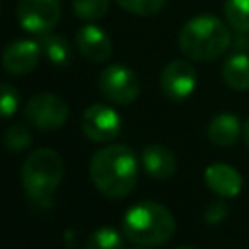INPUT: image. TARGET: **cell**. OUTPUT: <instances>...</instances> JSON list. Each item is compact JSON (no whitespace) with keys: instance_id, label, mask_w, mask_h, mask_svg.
Returning a JSON list of instances; mask_svg holds the SVG:
<instances>
[{"instance_id":"obj_10","label":"cell","mask_w":249,"mask_h":249,"mask_svg":"<svg viewBox=\"0 0 249 249\" xmlns=\"http://www.w3.org/2000/svg\"><path fill=\"white\" fill-rule=\"evenodd\" d=\"M41 45L31 39L12 41L2 53V66L12 76H25L35 70L41 58Z\"/></svg>"},{"instance_id":"obj_21","label":"cell","mask_w":249,"mask_h":249,"mask_svg":"<svg viewBox=\"0 0 249 249\" xmlns=\"http://www.w3.org/2000/svg\"><path fill=\"white\" fill-rule=\"evenodd\" d=\"M117 4L136 16H156L163 10L165 0H117Z\"/></svg>"},{"instance_id":"obj_13","label":"cell","mask_w":249,"mask_h":249,"mask_svg":"<svg viewBox=\"0 0 249 249\" xmlns=\"http://www.w3.org/2000/svg\"><path fill=\"white\" fill-rule=\"evenodd\" d=\"M140 163H142V169L154 177V179H169L175 169H177V160H175V154L165 148V146H160V144H152V146H146L142 150V156H140Z\"/></svg>"},{"instance_id":"obj_27","label":"cell","mask_w":249,"mask_h":249,"mask_svg":"<svg viewBox=\"0 0 249 249\" xmlns=\"http://www.w3.org/2000/svg\"><path fill=\"white\" fill-rule=\"evenodd\" d=\"M138 249H140V247H138Z\"/></svg>"},{"instance_id":"obj_18","label":"cell","mask_w":249,"mask_h":249,"mask_svg":"<svg viewBox=\"0 0 249 249\" xmlns=\"http://www.w3.org/2000/svg\"><path fill=\"white\" fill-rule=\"evenodd\" d=\"M124 233L115 230V228H109V226H103V228H97L86 241V249H124Z\"/></svg>"},{"instance_id":"obj_15","label":"cell","mask_w":249,"mask_h":249,"mask_svg":"<svg viewBox=\"0 0 249 249\" xmlns=\"http://www.w3.org/2000/svg\"><path fill=\"white\" fill-rule=\"evenodd\" d=\"M222 78L235 91L249 89V53L233 51L222 64Z\"/></svg>"},{"instance_id":"obj_8","label":"cell","mask_w":249,"mask_h":249,"mask_svg":"<svg viewBox=\"0 0 249 249\" xmlns=\"http://www.w3.org/2000/svg\"><path fill=\"white\" fill-rule=\"evenodd\" d=\"M82 130L91 142H109L121 132V117L109 105H89L82 115Z\"/></svg>"},{"instance_id":"obj_16","label":"cell","mask_w":249,"mask_h":249,"mask_svg":"<svg viewBox=\"0 0 249 249\" xmlns=\"http://www.w3.org/2000/svg\"><path fill=\"white\" fill-rule=\"evenodd\" d=\"M41 53L54 64V66H66L72 60V51L70 45L64 37L54 35V33H45L39 39Z\"/></svg>"},{"instance_id":"obj_12","label":"cell","mask_w":249,"mask_h":249,"mask_svg":"<svg viewBox=\"0 0 249 249\" xmlns=\"http://www.w3.org/2000/svg\"><path fill=\"white\" fill-rule=\"evenodd\" d=\"M204 183L222 198L237 196L243 187V177L239 171L228 163H212L204 169Z\"/></svg>"},{"instance_id":"obj_19","label":"cell","mask_w":249,"mask_h":249,"mask_svg":"<svg viewBox=\"0 0 249 249\" xmlns=\"http://www.w3.org/2000/svg\"><path fill=\"white\" fill-rule=\"evenodd\" d=\"M74 14L84 21H95L109 12V0H72Z\"/></svg>"},{"instance_id":"obj_14","label":"cell","mask_w":249,"mask_h":249,"mask_svg":"<svg viewBox=\"0 0 249 249\" xmlns=\"http://www.w3.org/2000/svg\"><path fill=\"white\" fill-rule=\"evenodd\" d=\"M208 138L220 148L233 146L241 134V123L233 113H220L208 124Z\"/></svg>"},{"instance_id":"obj_7","label":"cell","mask_w":249,"mask_h":249,"mask_svg":"<svg viewBox=\"0 0 249 249\" xmlns=\"http://www.w3.org/2000/svg\"><path fill=\"white\" fill-rule=\"evenodd\" d=\"M99 91L111 103L128 105L140 93V80L128 66L111 64L99 74Z\"/></svg>"},{"instance_id":"obj_23","label":"cell","mask_w":249,"mask_h":249,"mask_svg":"<svg viewBox=\"0 0 249 249\" xmlns=\"http://www.w3.org/2000/svg\"><path fill=\"white\" fill-rule=\"evenodd\" d=\"M228 212H230V210H228V204H226L224 200H212V202L208 204V208L204 210V222L210 224V226L220 224V222L226 220Z\"/></svg>"},{"instance_id":"obj_24","label":"cell","mask_w":249,"mask_h":249,"mask_svg":"<svg viewBox=\"0 0 249 249\" xmlns=\"http://www.w3.org/2000/svg\"><path fill=\"white\" fill-rule=\"evenodd\" d=\"M231 45H233V51L249 53V33H237V37H233Z\"/></svg>"},{"instance_id":"obj_17","label":"cell","mask_w":249,"mask_h":249,"mask_svg":"<svg viewBox=\"0 0 249 249\" xmlns=\"http://www.w3.org/2000/svg\"><path fill=\"white\" fill-rule=\"evenodd\" d=\"M224 18L235 33H249V0H224Z\"/></svg>"},{"instance_id":"obj_3","label":"cell","mask_w":249,"mask_h":249,"mask_svg":"<svg viewBox=\"0 0 249 249\" xmlns=\"http://www.w3.org/2000/svg\"><path fill=\"white\" fill-rule=\"evenodd\" d=\"M121 228L130 243L140 247H152L161 245L173 237L175 218L163 204L154 200H142L124 212Z\"/></svg>"},{"instance_id":"obj_11","label":"cell","mask_w":249,"mask_h":249,"mask_svg":"<svg viewBox=\"0 0 249 249\" xmlns=\"http://www.w3.org/2000/svg\"><path fill=\"white\" fill-rule=\"evenodd\" d=\"M76 45L80 54L89 62H105L113 53L109 35L93 23H86L76 31Z\"/></svg>"},{"instance_id":"obj_22","label":"cell","mask_w":249,"mask_h":249,"mask_svg":"<svg viewBox=\"0 0 249 249\" xmlns=\"http://www.w3.org/2000/svg\"><path fill=\"white\" fill-rule=\"evenodd\" d=\"M19 105V93L14 86L0 82V119L12 117L18 111Z\"/></svg>"},{"instance_id":"obj_4","label":"cell","mask_w":249,"mask_h":249,"mask_svg":"<svg viewBox=\"0 0 249 249\" xmlns=\"http://www.w3.org/2000/svg\"><path fill=\"white\" fill-rule=\"evenodd\" d=\"M64 161L58 152L39 148L31 152L21 165V185L29 200L39 206H51L53 195L62 181Z\"/></svg>"},{"instance_id":"obj_1","label":"cell","mask_w":249,"mask_h":249,"mask_svg":"<svg viewBox=\"0 0 249 249\" xmlns=\"http://www.w3.org/2000/svg\"><path fill=\"white\" fill-rule=\"evenodd\" d=\"M89 177L95 189L109 198L128 196L138 181V158L124 144H109L97 150L89 161Z\"/></svg>"},{"instance_id":"obj_26","label":"cell","mask_w":249,"mask_h":249,"mask_svg":"<svg viewBox=\"0 0 249 249\" xmlns=\"http://www.w3.org/2000/svg\"><path fill=\"white\" fill-rule=\"evenodd\" d=\"M175 249H196V247H191V245H181V247H175Z\"/></svg>"},{"instance_id":"obj_20","label":"cell","mask_w":249,"mask_h":249,"mask_svg":"<svg viewBox=\"0 0 249 249\" xmlns=\"http://www.w3.org/2000/svg\"><path fill=\"white\" fill-rule=\"evenodd\" d=\"M2 142H4V146L10 152H21V150H25L31 144V130L25 124L16 123V124L6 128Z\"/></svg>"},{"instance_id":"obj_5","label":"cell","mask_w":249,"mask_h":249,"mask_svg":"<svg viewBox=\"0 0 249 249\" xmlns=\"http://www.w3.org/2000/svg\"><path fill=\"white\" fill-rule=\"evenodd\" d=\"M25 121L39 130H56L68 121V103L51 91L33 95L23 109Z\"/></svg>"},{"instance_id":"obj_25","label":"cell","mask_w":249,"mask_h":249,"mask_svg":"<svg viewBox=\"0 0 249 249\" xmlns=\"http://www.w3.org/2000/svg\"><path fill=\"white\" fill-rule=\"evenodd\" d=\"M243 138H245V144H247V148H249V119H247L245 124H243Z\"/></svg>"},{"instance_id":"obj_2","label":"cell","mask_w":249,"mask_h":249,"mask_svg":"<svg viewBox=\"0 0 249 249\" xmlns=\"http://www.w3.org/2000/svg\"><path fill=\"white\" fill-rule=\"evenodd\" d=\"M230 25L216 16H196L179 29V49L191 60H214L231 47Z\"/></svg>"},{"instance_id":"obj_9","label":"cell","mask_w":249,"mask_h":249,"mask_svg":"<svg viewBox=\"0 0 249 249\" xmlns=\"http://www.w3.org/2000/svg\"><path fill=\"white\" fill-rule=\"evenodd\" d=\"M160 88L171 101L187 99L196 88V70L187 60H171L160 74Z\"/></svg>"},{"instance_id":"obj_6","label":"cell","mask_w":249,"mask_h":249,"mask_svg":"<svg viewBox=\"0 0 249 249\" xmlns=\"http://www.w3.org/2000/svg\"><path fill=\"white\" fill-rule=\"evenodd\" d=\"M16 16L27 33L41 37L58 25L62 6L60 0H19Z\"/></svg>"}]
</instances>
